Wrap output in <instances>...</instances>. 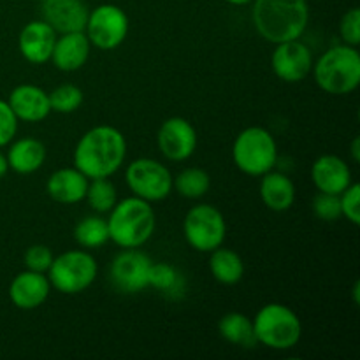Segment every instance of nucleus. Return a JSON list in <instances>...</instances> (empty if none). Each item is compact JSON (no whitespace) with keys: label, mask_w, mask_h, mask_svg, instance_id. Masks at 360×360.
<instances>
[{"label":"nucleus","mask_w":360,"mask_h":360,"mask_svg":"<svg viewBox=\"0 0 360 360\" xmlns=\"http://www.w3.org/2000/svg\"><path fill=\"white\" fill-rule=\"evenodd\" d=\"M127 157L125 136L116 127L97 125L84 132L74 150V167L88 179L111 178Z\"/></svg>","instance_id":"obj_1"},{"label":"nucleus","mask_w":360,"mask_h":360,"mask_svg":"<svg viewBox=\"0 0 360 360\" xmlns=\"http://www.w3.org/2000/svg\"><path fill=\"white\" fill-rule=\"evenodd\" d=\"M253 25L267 42L295 41L304 34L309 21L306 0H253Z\"/></svg>","instance_id":"obj_2"},{"label":"nucleus","mask_w":360,"mask_h":360,"mask_svg":"<svg viewBox=\"0 0 360 360\" xmlns=\"http://www.w3.org/2000/svg\"><path fill=\"white\" fill-rule=\"evenodd\" d=\"M157 225L151 202L132 195L118 200L108 218L109 241L120 248H141L150 241Z\"/></svg>","instance_id":"obj_3"},{"label":"nucleus","mask_w":360,"mask_h":360,"mask_svg":"<svg viewBox=\"0 0 360 360\" xmlns=\"http://www.w3.org/2000/svg\"><path fill=\"white\" fill-rule=\"evenodd\" d=\"M320 90L330 95H350L360 84V53L355 46L338 44L313 63Z\"/></svg>","instance_id":"obj_4"},{"label":"nucleus","mask_w":360,"mask_h":360,"mask_svg":"<svg viewBox=\"0 0 360 360\" xmlns=\"http://www.w3.org/2000/svg\"><path fill=\"white\" fill-rule=\"evenodd\" d=\"M253 330L260 345L271 350H290L301 341L302 323L294 309L281 302H269L257 311Z\"/></svg>","instance_id":"obj_5"},{"label":"nucleus","mask_w":360,"mask_h":360,"mask_svg":"<svg viewBox=\"0 0 360 360\" xmlns=\"http://www.w3.org/2000/svg\"><path fill=\"white\" fill-rule=\"evenodd\" d=\"M232 158L239 171L260 178L266 172L273 171L276 165V139L264 127H248L241 130L234 139Z\"/></svg>","instance_id":"obj_6"},{"label":"nucleus","mask_w":360,"mask_h":360,"mask_svg":"<svg viewBox=\"0 0 360 360\" xmlns=\"http://www.w3.org/2000/svg\"><path fill=\"white\" fill-rule=\"evenodd\" d=\"M98 266L88 250H70L55 257L48 269L51 288L65 295L88 290L97 280Z\"/></svg>","instance_id":"obj_7"},{"label":"nucleus","mask_w":360,"mask_h":360,"mask_svg":"<svg viewBox=\"0 0 360 360\" xmlns=\"http://www.w3.org/2000/svg\"><path fill=\"white\" fill-rule=\"evenodd\" d=\"M183 234L195 252L211 253L224 245L227 221L221 211L211 204H197L183 220Z\"/></svg>","instance_id":"obj_8"},{"label":"nucleus","mask_w":360,"mask_h":360,"mask_svg":"<svg viewBox=\"0 0 360 360\" xmlns=\"http://www.w3.org/2000/svg\"><path fill=\"white\" fill-rule=\"evenodd\" d=\"M130 192L148 202H158L171 195L172 174L164 164L153 158H137L125 171Z\"/></svg>","instance_id":"obj_9"},{"label":"nucleus","mask_w":360,"mask_h":360,"mask_svg":"<svg viewBox=\"0 0 360 360\" xmlns=\"http://www.w3.org/2000/svg\"><path fill=\"white\" fill-rule=\"evenodd\" d=\"M84 34L91 46L102 51H111L125 42L129 35V16L115 4H102L88 13Z\"/></svg>","instance_id":"obj_10"},{"label":"nucleus","mask_w":360,"mask_h":360,"mask_svg":"<svg viewBox=\"0 0 360 360\" xmlns=\"http://www.w3.org/2000/svg\"><path fill=\"white\" fill-rule=\"evenodd\" d=\"M151 264L153 260L139 248H123L109 269L112 287L122 294H141L150 287Z\"/></svg>","instance_id":"obj_11"},{"label":"nucleus","mask_w":360,"mask_h":360,"mask_svg":"<svg viewBox=\"0 0 360 360\" xmlns=\"http://www.w3.org/2000/svg\"><path fill=\"white\" fill-rule=\"evenodd\" d=\"M157 144L160 153L171 162L188 160L197 150L195 127L181 116L167 118L157 134Z\"/></svg>","instance_id":"obj_12"},{"label":"nucleus","mask_w":360,"mask_h":360,"mask_svg":"<svg viewBox=\"0 0 360 360\" xmlns=\"http://www.w3.org/2000/svg\"><path fill=\"white\" fill-rule=\"evenodd\" d=\"M271 67L285 83H299L313 69L311 49L299 39L280 42L271 55Z\"/></svg>","instance_id":"obj_13"},{"label":"nucleus","mask_w":360,"mask_h":360,"mask_svg":"<svg viewBox=\"0 0 360 360\" xmlns=\"http://www.w3.org/2000/svg\"><path fill=\"white\" fill-rule=\"evenodd\" d=\"M88 7L83 0H41L42 20L56 32H83L88 20Z\"/></svg>","instance_id":"obj_14"},{"label":"nucleus","mask_w":360,"mask_h":360,"mask_svg":"<svg viewBox=\"0 0 360 360\" xmlns=\"http://www.w3.org/2000/svg\"><path fill=\"white\" fill-rule=\"evenodd\" d=\"M51 292V283L46 273H37V271H23L16 274L9 285V299L18 309L30 311V309L39 308L46 302Z\"/></svg>","instance_id":"obj_15"},{"label":"nucleus","mask_w":360,"mask_h":360,"mask_svg":"<svg viewBox=\"0 0 360 360\" xmlns=\"http://www.w3.org/2000/svg\"><path fill=\"white\" fill-rule=\"evenodd\" d=\"M56 32L44 20H35L25 25L18 37V48L28 63L42 65L51 60Z\"/></svg>","instance_id":"obj_16"},{"label":"nucleus","mask_w":360,"mask_h":360,"mask_svg":"<svg viewBox=\"0 0 360 360\" xmlns=\"http://www.w3.org/2000/svg\"><path fill=\"white\" fill-rule=\"evenodd\" d=\"M311 181L319 192L340 195L352 185V171L338 155H322L311 165Z\"/></svg>","instance_id":"obj_17"},{"label":"nucleus","mask_w":360,"mask_h":360,"mask_svg":"<svg viewBox=\"0 0 360 360\" xmlns=\"http://www.w3.org/2000/svg\"><path fill=\"white\" fill-rule=\"evenodd\" d=\"M7 104L13 109L18 122L21 120L27 123H39L51 112L48 91L35 84H20L14 88L9 94Z\"/></svg>","instance_id":"obj_18"},{"label":"nucleus","mask_w":360,"mask_h":360,"mask_svg":"<svg viewBox=\"0 0 360 360\" xmlns=\"http://www.w3.org/2000/svg\"><path fill=\"white\" fill-rule=\"evenodd\" d=\"M91 44L83 32H67L56 35L55 48L51 53V62L62 72H76L90 56Z\"/></svg>","instance_id":"obj_19"},{"label":"nucleus","mask_w":360,"mask_h":360,"mask_svg":"<svg viewBox=\"0 0 360 360\" xmlns=\"http://www.w3.org/2000/svg\"><path fill=\"white\" fill-rule=\"evenodd\" d=\"M88 181L90 179L76 167H63L53 172L46 183V192L55 202L72 206L84 200Z\"/></svg>","instance_id":"obj_20"},{"label":"nucleus","mask_w":360,"mask_h":360,"mask_svg":"<svg viewBox=\"0 0 360 360\" xmlns=\"http://www.w3.org/2000/svg\"><path fill=\"white\" fill-rule=\"evenodd\" d=\"M260 199L267 210L283 213L288 211L295 202V185L287 174L269 171L260 176Z\"/></svg>","instance_id":"obj_21"},{"label":"nucleus","mask_w":360,"mask_h":360,"mask_svg":"<svg viewBox=\"0 0 360 360\" xmlns=\"http://www.w3.org/2000/svg\"><path fill=\"white\" fill-rule=\"evenodd\" d=\"M7 151V164L18 174H32L39 171L46 162V146L34 137H21L18 141H11Z\"/></svg>","instance_id":"obj_22"},{"label":"nucleus","mask_w":360,"mask_h":360,"mask_svg":"<svg viewBox=\"0 0 360 360\" xmlns=\"http://www.w3.org/2000/svg\"><path fill=\"white\" fill-rule=\"evenodd\" d=\"M218 333L227 343L241 348H253L259 345L253 330V320H250L245 313L231 311L224 315L218 322Z\"/></svg>","instance_id":"obj_23"},{"label":"nucleus","mask_w":360,"mask_h":360,"mask_svg":"<svg viewBox=\"0 0 360 360\" xmlns=\"http://www.w3.org/2000/svg\"><path fill=\"white\" fill-rule=\"evenodd\" d=\"M210 271L218 283L236 285L245 276V262L234 250L218 246L211 252Z\"/></svg>","instance_id":"obj_24"},{"label":"nucleus","mask_w":360,"mask_h":360,"mask_svg":"<svg viewBox=\"0 0 360 360\" xmlns=\"http://www.w3.org/2000/svg\"><path fill=\"white\" fill-rule=\"evenodd\" d=\"M150 287L169 299H179L186 290V281L174 266L153 262L150 267Z\"/></svg>","instance_id":"obj_25"},{"label":"nucleus","mask_w":360,"mask_h":360,"mask_svg":"<svg viewBox=\"0 0 360 360\" xmlns=\"http://www.w3.org/2000/svg\"><path fill=\"white\" fill-rule=\"evenodd\" d=\"M74 239L77 245L84 250H97L102 248L109 241V229L108 220L101 214H90L83 220L77 221L74 227Z\"/></svg>","instance_id":"obj_26"},{"label":"nucleus","mask_w":360,"mask_h":360,"mask_svg":"<svg viewBox=\"0 0 360 360\" xmlns=\"http://www.w3.org/2000/svg\"><path fill=\"white\" fill-rule=\"evenodd\" d=\"M210 174L200 167H186L172 178V190L185 199H200L210 192Z\"/></svg>","instance_id":"obj_27"},{"label":"nucleus","mask_w":360,"mask_h":360,"mask_svg":"<svg viewBox=\"0 0 360 360\" xmlns=\"http://www.w3.org/2000/svg\"><path fill=\"white\" fill-rule=\"evenodd\" d=\"M84 199L95 213L104 214L109 213L118 202V193H116V186L109 181V178H97L88 181Z\"/></svg>","instance_id":"obj_28"},{"label":"nucleus","mask_w":360,"mask_h":360,"mask_svg":"<svg viewBox=\"0 0 360 360\" xmlns=\"http://www.w3.org/2000/svg\"><path fill=\"white\" fill-rule=\"evenodd\" d=\"M48 95L51 111L60 112V115H70V112L77 111L83 104V91L76 84H60Z\"/></svg>","instance_id":"obj_29"},{"label":"nucleus","mask_w":360,"mask_h":360,"mask_svg":"<svg viewBox=\"0 0 360 360\" xmlns=\"http://www.w3.org/2000/svg\"><path fill=\"white\" fill-rule=\"evenodd\" d=\"M313 213L316 218L323 221H338L343 213H341V200L340 195H334V193H323L319 192L313 199Z\"/></svg>","instance_id":"obj_30"},{"label":"nucleus","mask_w":360,"mask_h":360,"mask_svg":"<svg viewBox=\"0 0 360 360\" xmlns=\"http://www.w3.org/2000/svg\"><path fill=\"white\" fill-rule=\"evenodd\" d=\"M53 259L55 255H53L51 248L46 245H32L23 257L27 269L37 271V273H48Z\"/></svg>","instance_id":"obj_31"},{"label":"nucleus","mask_w":360,"mask_h":360,"mask_svg":"<svg viewBox=\"0 0 360 360\" xmlns=\"http://www.w3.org/2000/svg\"><path fill=\"white\" fill-rule=\"evenodd\" d=\"M341 213L354 225H360V185L352 183L343 193H340Z\"/></svg>","instance_id":"obj_32"},{"label":"nucleus","mask_w":360,"mask_h":360,"mask_svg":"<svg viewBox=\"0 0 360 360\" xmlns=\"http://www.w3.org/2000/svg\"><path fill=\"white\" fill-rule=\"evenodd\" d=\"M340 35L343 44L357 46L360 44V11L357 7L347 11L340 21Z\"/></svg>","instance_id":"obj_33"},{"label":"nucleus","mask_w":360,"mask_h":360,"mask_svg":"<svg viewBox=\"0 0 360 360\" xmlns=\"http://www.w3.org/2000/svg\"><path fill=\"white\" fill-rule=\"evenodd\" d=\"M18 132V118L6 101H0V148L7 146Z\"/></svg>","instance_id":"obj_34"},{"label":"nucleus","mask_w":360,"mask_h":360,"mask_svg":"<svg viewBox=\"0 0 360 360\" xmlns=\"http://www.w3.org/2000/svg\"><path fill=\"white\" fill-rule=\"evenodd\" d=\"M350 153H352V158H354V162H360V137H355V139L352 141Z\"/></svg>","instance_id":"obj_35"},{"label":"nucleus","mask_w":360,"mask_h":360,"mask_svg":"<svg viewBox=\"0 0 360 360\" xmlns=\"http://www.w3.org/2000/svg\"><path fill=\"white\" fill-rule=\"evenodd\" d=\"M9 171V164H7V157L4 153H0V179L7 174Z\"/></svg>","instance_id":"obj_36"},{"label":"nucleus","mask_w":360,"mask_h":360,"mask_svg":"<svg viewBox=\"0 0 360 360\" xmlns=\"http://www.w3.org/2000/svg\"><path fill=\"white\" fill-rule=\"evenodd\" d=\"M359 292H360V281H355V285H354V302L355 304H359L360 302Z\"/></svg>","instance_id":"obj_37"},{"label":"nucleus","mask_w":360,"mask_h":360,"mask_svg":"<svg viewBox=\"0 0 360 360\" xmlns=\"http://www.w3.org/2000/svg\"><path fill=\"white\" fill-rule=\"evenodd\" d=\"M225 2L232 4V6H246V4L253 2V0H225Z\"/></svg>","instance_id":"obj_38"}]
</instances>
